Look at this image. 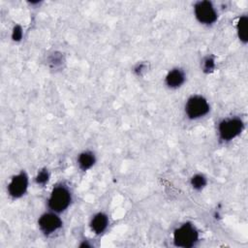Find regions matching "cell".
I'll return each mask as SVG.
<instances>
[{
	"label": "cell",
	"instance_id": "9c48e42d",
	"mask_svg": "<svg viewBox=\"0 0 248 248\" xmlns=\"http://www.w3.org/2000/svg\"><path fill=\"white\" fill-rule=\"evenodd\" d=\"M108 218L103 212H99L95 214L90 221L91 230L97 234L103 233L108 228Z\"/></svg>",
	"mask_w": 248,
	"mask_h": 248
},
{
	"label": "cell",
	"instance_id": "ba28073f",
	"mask_svg": "<svg viewBox=\"0 0 248 248\" xmlns=\"http://www.w3.org/2000/svg\"><path fill=\"white\" fill-rule=\"evenodd\" d=\"M165 81L170 88H178L185 81V74L181 69H172L166 76Z\"/></svg>",
	"mask_w": 248,
	"mask_h": 248
},
{
	"label": "cell",
	"instance_id": "7c38bea8",
	"mask_svg": "<svg viewBox=\"0 0 248 248\" xmlns=\"http://www.w3.org/2000/svg\"><path fill=\"white\" fill-rule=\"evenodd\" d=\"M206 182H207L206 178L201 173L195 174L191 178V185L196 190H202V188H204L205 185H206Z\"/></svg>",
	"mask_w": 248,
	"mask_h": 248
},
{
	"label": "cell",
	"instance_id": "3957f363",
	"mask_svg": "<svg viewBox=\"0 0 248 248\" xmlns=\"http://www.w3.org/2000/svg\"><path fill=\"white\" fill-rule=\"evenodd\" d=\"M243 122L238 117L223 119L218 125L219 138L224 141H229L236 138L243 130Z\"/></svg>",
	"mask_w": 248,
	"mask_h": 248
},
{
	"label": "cell",
	"instance_id": "5b68a950",
	"mask_svg": "<svg viewBox=\"0 0 248 248\" xmlns=\"http://www.w3.org/2000/svg\"><path fill=\"white\" fill-rule=\"evenodd\" d=\"M195 16L199 22L205 25L213 24L217 20V12L210 1H199L194 6Z\"/></svg>",
	"mask_w": 248,
	"mask_h": 248
},
{
	"label": "cell",
	"instance_id": "5bb4252c",
	"mask_svg": "<svg viewBox=\"0 0 248 248\" xmlns=\"http://www.w3.org/2000/svg\"><path fill=\"white\" fill-rule=\"evenodd\" d=\"M215 68V60L211 56H207L202 61V69L205 73L212 72Z\"/></svg>",
	"mask_w": 248,
	"mask_h": 248
},
{
	"label": "cell",
	"instance_id": "277c9868",
	"mask_svg": "<svg viewBox=\"0 0 248 248\" xmlns=\"http://www.w3.org/2000/svg\"><path fill=\"white\" fill-rule=\"evenodd\" d=\"M209 111L207 100L201 95L191 96L185 104V113L190 119H198L206 115Z\"/></svg>",
	"mask_w": 248,
	"mask_h": 248
},
{
	"label": "cell",
	"instance_id": "30bf717a",
	"mask_svg": "<svg viewBox=\"0 0 248 248\" xmlns=\"http://www.w3.org/2000/svg\"><path fill=\"white\" fill-rule=\"evenodd\" d=\"M95 162V155L91 151H83L78 157V165L82 170H89L91 167H93Z\"/></svg>",
	"mask_w": 248,
	"mask_h": 248
},
{
	"label": "cell",
	"instance_id": "52a82bcc",
	"mask_svg": "<svg viewBox=\"0 0 248 248\" xmlns=\"http://www.w3.org/2000/svg\"><path fill=\"white\" fill-rule=\"evenodd\" d=\"M28 188V176L24 171H21L11 179L8 184V193L11 197L17 199L22 197Z\"/></svg>",
	"mask_w": 248,
	"mask_h": 248
},
{
	"label": "cell",
	"instance_id": "9a60e30c",
	"mask_svg": "<svg viewBox=\"0 0 248 248\" xmlns=\"http://www.w3.org/2000/svg\"><path fill=\"white\" fill-rule=\"evenodd\" d=\"M22 37V29L19 25H16L13 29V33H12V38L14 41H19Z\"/></svg>",
	"mask_w": 248,
	"mask_h": 248
},
{
	"label": "cell",
	"instance_id": "7a4b0ae2",
	"mask_svg": "<svg viewBox=\"0 0 248 248\" xmlns=\"http://www.w3.org/2000/svg\"><path fill=\"white\" fill-rule=\"evenodd\" d=\"M199 239V232L194 225L185 223L178 227L173 232V242L175 246L182 248L193 247Z\"/></svg>",
	"mask_w": 248,
	"mask_h": 248
},
{
	"label": "cell",
	"instance_id": "6da1fadb",
	"mask_svg": "<svg viewBox=\"0 0 248 248\" xmlns=\"http://www.w3.org/2000/svg\"><path fill=\"white\" fill-rule=\"evenodd\" d=\"M72 201V195L69 188L63 184L56 185L47 200L48 208L56 213L66 210Z\"/></svg>",
	"mask_w": 248,
	"mask_h": 248
},
{
	"label": "cell",
	"instance_id": "8992f818",
	"mask_svg": "<svg viewBox=\"0 0 248 248\" xmlns=\"http://www.w3.org/2000/svg\"><path fill=\"white\" fill-rule=\"evenodd\" d=\"M40 230L45 234H51L62 227V220L56 212H46L38 220Z\"/></svg>",
	"mask_w": 248,
	"mask_h": 248
},
{
	"label": "cell",
	"instance_id": "4fadbf2b",
	"mask_svg": "<svg viewBox=\"0 0 248 248\" xmlns=\"http://www.w3.org/2000/svg\"><path fill=\"white\" fill-rule=\"evenodd\" d=\"M49 179V173L47 171V170L44 169L41 170L40 171H38L37 175H36V183L39 185H45L46 183H47Z\"/></svg>",
	"mask_w": 248,
	"mask_h": 248
},
{
	"label": "cell",
	"instance_id": "8fae6325",
	"mask_svg": "<svg viewBox=\"0 0 248 248\" xmlns=\"http://www.w3.org/2000/svg\"><path fill=\"white\" fill-rule=\"evenodd\" d=\"M236 30L239 40L246 44L248 41V17L246 16H241L238 18L236 24Z\"/></svg>",
	"mask_w": 248,
	"mask_h": 248
}]
</instances>
